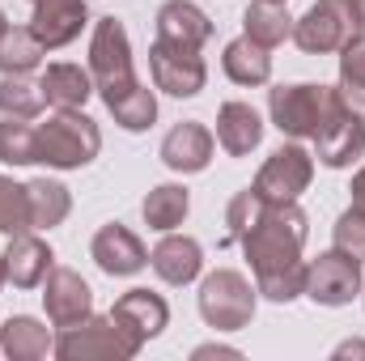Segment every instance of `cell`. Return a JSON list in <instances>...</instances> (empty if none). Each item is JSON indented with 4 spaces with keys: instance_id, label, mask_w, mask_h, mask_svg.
Returning a JSON list of instances; mask_svg holds the SVG:
<instances>
[{
    "instance_id": "6da1fadb",
    "label": "cell",
    "mask_w": 365,
    "mask_h": 361,
    "mask_svg": "<svg viewBox=\"0 0 365 361\" xmlns=\"http://www.w3.org/2000/svg\"><path fill=\"white\" fill-rule=\"evenodd\" d=\"M306 234H310V221L306 213L297 208V200H264L255 221L238 234V247L247 255V264L255 272V293H264L268 302H293L302 298V285H306Z\"/></svg>"
},
{
    "instance_id": "7a4b0ae2",
    "label": "cell",
    "mask_w": 365,
    "mask_h": 361,
    "mask_svg": "<svg viewBox=\"0 0 365 361\" xmlns=\"http://www.w3.org/2000/svg\"><path fill=\"white\" fill-rule=\"evenodd\" d=\"M34 132H38V162L51 171H81L102 149V132L86 111H56Z\"/></svg>"
},
{
    "instance_id": "3957f363",
    "label": "cell",
    "mask_w": 365,
    "mask_h": 361,
    "mask_svg": "<svg viewBox=\"0 0 365 361\" xmlns=\"http://www.w3.org/2000/svg\"><path fill=\"white\" fill-rule=\"evenodd\" d=\"M90 77H93V93H102L106 106L140 86L136 68H132V43H128V30H123L119 17H98L93 21Z\"/></svg>"
},
{
    "instance_id": "277c9868",
    "label": "cell",
    "mask_w": 365,
    "mask_h": 361,
    "mask_svg": "<svg viewBox=\"0 0 365 361\" xmlns=\"http://www.w3.org/2000/svg\"><path fill=\"white\" fill-rule=\"evenodd\" d=\"M340 106V90L297 81V86H276L268 93V115L272 128L289 141H314V132L327 123V115Z\"/></svg>"
},
{
    "instance_id": "5b68a950",
    "label": "cell",
    "mask_w": 365,
    "mask_h": 361,
    "mask_svg": "<svg viewBox=\"0 0 365 361\" xmlns=\"http://www.w3.org/2000/svg\"><path fill=\"white\" fill-rule=\"evenodd\" d=\"M200 319L217 332H242L255 319V285L234 268H217L200 280Z\"/></svg>"
},
{
    "instance_id": "8992f818",
    "label": "cell",
    "mask_w": 365,
    "mask_h": 361,
    "mask_svg": "<svg viewBox=\"0 0 365 361\" xmlns=\"http://www.w3.org/2000/svg\"><path fill=\"white\" fill-rule=\"evenodd\" d=\"M357 34V0H314L302 17H293V43L306 56H331Z\"/></svg>"
},
{
    "instance_id": "52a82bcc",
    "label": "cell",
    "mask_w": 365,
    "mask_h": 361,
    "mask_svg": "<svg viewBox=\"0 0 365 361\" xmlns=\"http://www.w3.org/2000/svg\"><path fill=\"white\" fill-rule=\"evenodd\" d=\"M145 345L132 340L110 315H90L77 327H64L56 340V357L60 361H128L136 357Z\"/></svg>"
},
{
    "instance_id": "ba28073f",
    "label": "cell",
    "mask_w": 365,
    "mask_h": 361,
    "mask_svg": "<svg viewBox=\"0 0 365 361\" xmlns=\"http://www.w3.org/2000/svg\"><path fill=\"white\" fill-rule=\"evenodd\" d=\"M149 77H153L158 90L170 93V98H195L208 86V64L200 60L195 47L153 39V47H149Z\"/></svg>"
},
{
    "instance_id": "9c48e42d",
    "label": "cell",
    "mask_w": 365,
    "mask_h": 361,
    "mask_svg": "<svg viewBox=\"0 0 365 361\" xmlns=\"http://www.w3.org/2000/svg\"><path fill=\"white\" fill-rule=\"evenodd\" d=\"M361 260L344 255V251H323L319 260L306 264V285L302 293L319 306H349L357 293H361Z\"/></svg>"
},
{
    "instance_id": "30bf717a",
    "label": "cell",
    "mask_w": 365,
    "mask_h": 361,
    "mask_svg": "<svg viewBox=\"0 0 365 361\" xmlns=\"http://www.w3.org/2000/svg\"><path fill=\"white\" fill-rule=\"evenodd\" d=\"M314 158L327 171H349V166H357L365 158V115L353 111L344 98L327 115V123L314 132Z\"/></svg>"
},
{
    "instance_id": "8fae6325",
    "label": "cell",
    "mask_w": 365,
    "mask_h": 361,
    "mask_svg": "<svg viewBox=\"0 0 365 361\" xmlns=\"http://www.w3.org/2000/svg\"><path fill=\"white\" fill-rule=\"evenodd\" d=\"M310 179H314V158L297 141H289V145H280L272 158L259 166V175H255L251 187L264 200L284 204V200H302V191H310Z\"/></svg>"
},
{
    "instance_id": "7c38bea8",
    "label": "cell",
    "mask_w": 365,
    "mask_h": 361,
    "mask_svg": "<svg viewBox=\"0 0 365 361\" xmlns=\"http://www.w3.org/2000/svg\"><path fill=\"white\" fill-rule=\"evenodd\" d=\"M43 306L51 327H77L93 315V289L86 285V276L73 268H51L43 280Z\"/></svg>"
},
{
    "instance_id": "4fadbf2b",
    "label": "cell",
    "mask_w": 365,
    "mask_h": 361,
    "mask_svg": "<svg viewBox=\"0 0 365 361\" xmlns=\"http://www.w3.org/2000/svg\"><path fill=\"white\" fill-rule=\"evenodd\" d=\"M110 319H115L132 340L149 345L153 336L166 332V323H170V306H166V298L153 293V289H128V293L110 306Z\"/></svg>"
},
{
    "instance_id": "5bb4252c",
    "label": "cell",
    "mask_w": 365,
    "mask_h": 361,
    "mask_svg": "<svg viewBox=\"0 0 365 361\" xmlns=\"http://www.w3.org/2000/svg\"><path fill=\"white\" fill-rule=\"evenodd\" d=\"M90 255L106 276H136V272L149 264L145 243H140L128 225H119V221H110V225H102V230L93 234Z\"/></svg>"
},
{
    "instance_id": "9a60e30c",
    "label": "cell",
    "mask_w": 365,
    "mask_h": 361,
    "mask_svg": "<svg viewBox=\"0 0 365 361\" xmlns=\"http://www.w3.org/2000/svg\"><path fill=\"white\" fill-rule=\"evenodd\" d=\"M86 21H90L86 0H38L34 17H30V30L47 51H56V47H68L86 30Z\"/></svg>"
},
{
    "instance_id": "2e32d148",
    "label": "cell",
    "mask_w": 365,
    "mask_h": 361,
    "mask_svg": "<svg viewBox=\"0 0 365 361\" xmlns=\"http://www.w3.org/2000/svg\"><path fill=\"white\" fill-rule=\"evenodd\" d=\"M212 149H217L212 132L204 123H195V119H182V123H175L166 132V141H162V162L175 175H200V171H208Z\"/></svg>"
},
{
    "instance_id": "e0dca14e",
    "label": "cell",
    "mask_w": 365,
    "mask_h": 361,
    "mask_svg": "<svg viewBox=\"0 0 365 361\" xmlns=\"http://www.w3.org/2000/svg\"><path fill=\"white\" fill-rule=\"evenodd\" d=\"M0 260H4V276H9L13 289H34V285L47 280V272L56 268L51 247H47L38 234H30V230H26V234H13Z\"/></svg>"
},
{
    "instance_id": "ac0fdd59",
    "label": "cell",
    "mask_w": 365,
    "mask_h": 361,
    "mask_svg": "<svg viewBox=\"0 0 365 361\" xmlns=\"http://www.w3.org/2000/svg\"><path fill=\"white\" fill-rule=\"evenodd\" d=\"M264 141V119L251 102H221L217 111V145L230 158H247Z\"/></svg>"
},
{
    "instance_id": "d6986e66",
    "label": "cell",
    "mask_w": 365,
    "mask_h": 361,
    "mask_svg": "<svg viewBox=\"0 0 365 361\" xmlns=\"http://www.w3.org/2000/svg\"><path fill=\"white\" fill-rule=\"evenodd\" d=\"M149 268L158 272L166 285H191L204 268V247L187 234H166L153 251H149Z\"/></svg>"
},
{
    "instance_id": "ffe728a7",
    "label": "cell",
    "mask_w": 365,
    "mask_h": 361,
    "mask_svg": "<svg viewBox=\"0 0 365 361\" xmlns=\"http://www.w3.org/2000/svg\"><path fill=\"white\" fill-rule=\"evenodd\" d=\"M0 353L9 361H38L56 353V336L34 315H9L0 323Z\"/></svg>"
},
{
    "instance_id": "44dd1931",
    "label": "cell",
    "mask_w": 365,
    "mask_h": 361,
    "mask_svg": "<svg viewBox=\"0 0 365 361\" xmlns=\"http://www.w3.org/2000/svg\"><path fill=\"white\" fill-rule=\"evenodd\" d=\"M158 39H166V43H182V47H204L208 39H212V21H208V13L200 9V4H191V0H166L162 9H158Z\"/></svg>"
},
{
    "instance_id": "7402d4cb",
    "label": "cell",
    "mask_w": 365,
    "mask_h": 361,
    "mask_svg": "<svg viewBox=\"0 0 365 361\" xmlns=\"http://www.w3.org/2000/svg\"><path fill=\"white\" fill-rule=\"evenodd\" d=\"M38 86L47 93V106H56V111H81L93 93V77H90V68H81V64H47V73L38 77Z\"/></svg>"
},
{
    "instance_id": "603a6c76",
    "label": "cell",
    "mask_w": 365,
    "mask_h": 361,
    "mask_svg": "<svg viewBox=\"0 0 365 361\" xmlns=\"http://www.w3.org/2000/svg\"><path fill=\"white\" fill-rule=\"evenodd\" d=\"M221 68H225V77L234 86H268L272 81V56H268V47H259L247 34L234 39V43H225Z\"/></svg>"
},
{
    "instance_id": "cb8c5ba5",
    "label": "cell",
    "mask_w": 365,
    "mask_h": 361,
    "mask_svg": "<svg viewBox=\"0 0 365 361\" xmlns=\"http://www.w3.org/2000/svg\"><path fill=\"white\" fill-rule=\"evenodd\" d=\"M26 200H30V230H56L64 225V217L73 213V195L60 179H30L26 183Z\"/></svg>"
},
{
    "instance_id": "d4e9b609",
    "label": "cell",
    "mask_w": 365,
    "mask_h": 361,
    "mask_svg": "<svg viewBox=\"0 0 365 361\" xmlns=\"http://www.w3.org/2000/svg\"><path fill=\"white\" fill-rule=\"evenodd\" d=\"M242 34L272 51L284 39H293V17H289V9L276 4V0H251L247 13H242Z\"/></svg>"
},
{
    "instance_id": "484cf974",
    "label": "cell",
    "mask_w": 365,
    "mask_h": 361,
    "mask_svg": "<svg viewBox=\"0 0 365 361\" xmlns=\"http://www.w3.org/2000/svg\"><path fill=\"white\" fill-rule=\"evenodd\" d=\"M47 47L34 39L30 26H9L0 34V77H30L43 64Z\"/></svg>"
},
{
    "instance_id": "4316f807",
    "label": "cell",
    "mask_w": 365,
    "mask_h": 361,
    "mask_svg": "<svg viewBox=\"0 0 365 361\" xmlns=\"http://www.w3.org/2000/svg\"><path fill=\"white\" fill-rule=\"evenodd\" d=\"M140 213H145V225H149V230L170 234L175 225L187 221V213H191V195H187L182 183H158V187L145 195Z\"/></svg>"
},
{
    "instance_id": "83f0119b",
    "label": "cell",
    "mask_w": 365,
    "mask_h": 361,
    "mask_svg": "<svg viewBox=\"0 0 365 361\" xmlns=\"http://www.w3.org/2000/svg\"><path fill=\"white\" fill-rule=\"evenodd\" d=\"M47 106V93L30 77H0V115L9 119H38Z\"/></svg>"
},
{
    "instance_id": "f1b7e54d",
    "label": "cell",
    "mask_w": 365,
    "mask_h": 361,
    "mask_svg": "<svg viewBox=\"0 0 365 361\" xmlns=\"http://www.w3.org/2000/svg\"><path fill=\"white\" fill-rule=\"evenodd\" d=\"M0 162L4 166H34L38 162V132L30 119H0Z\"/></svg>"
},
{
    "instance_id": "f546056e",
    "label": "cell",
    "mask_w": 365,
    "mask_h": 361,
    "mask_svg": "<svg viewBox=\"0 0 365 361\" xmlns=\"http://www.w3.org/2000/svg\"><path fill=\"white\" fill-rule=\"evenodd\" d=\"M106 111L115 115V123H119L123 132H149V128L158 123V98H153L149 86H136L132 93H123L119 102H110Z\"/></svg>"
},
{
    "instance_id": "4dcf8cb0",
    "label": "cell",
    "mask_w": 365,
    "mask_h": 361,
    "mask_svg": "<svg viewBox=\"0 0 365 361\" xmlns=\"http://www.w3.org/2000/svg\"><path fill=\"white\" fill-rule=\"evenodd\" d=\"M340 98L365 115V39L357 34L349 47H340Z\"/></svg>"
},
{
    "instance_id": "1f68e13d",
    "label": "cell",
    "mask_w": 365,
    "mask_h": 361,
    "mask_svg": "<svg viewBox=\"0 0 365 361\" xmlns=\"http://www.w3.org/2000/svg\"><path fill=\"white\" fill-rule=\"evenodd\" d=\"M30 230V200H26V183H13L0 175V234H26Z\"/></svg>"
},
{
    "instance_id": "d6a6232c",
    "label": "cell",
    "mask_w": 365,
    "mask_h": 361,
    "mask_svg": "<svg viewBox=\"0 0 365 361\" xmlns=\"http://www.w3.org/2000/svg\"><path fill=\"white\" fill-rule=\"evenodd\" d=\"M331 238H336V251H344V255H353V260L365 264V208L361 204H353V208L340 213Z\"/></svg>"
},
{
    "instance_id": "836d02e7",
    "label": "cell",
    "mask_w": 365,
    "mask_h": 361,
    "mask_svg": "<svg viewBox=\"0 0 365 361\" xmlns=\"http://www.w3.org/2000/svg\"><path fill=\"white\" fill-rule=\"evenodd\" d=\"M208 357H230V361H238L242 353H238V349H230V345H200V349H191V361H208Z\"/></svg>"
},
{
    "instance_id": "e575fe53",
    "label": "cell",
    "mask_w": 365,
    "mask_h": 361,
    "mask_svg": "<svg viewBox=\"0 0 365 361\" xmlns=\"http://www.w3.org/2000/svg\"><path fill=\"white\" fill-rule=\"evenodd\" d=\"M336 361H344V357H365V340H344L336 353H331Z\"/></svg>"
},
{
    "instance_id": "d590c367",
    "label": "cell",
    "mask_w": 365,
    "mask_h": 361,
    "mask_svg": "<svg viewBox=\"0 0 365 361\" xmlns=\"http://www.w3.org/2000/svg\"><path fill=\"white\" fill-rule=\"evenodd\" d=\"M349 191H353V204H361L365 208V166L353 175V187H349Z\"/></svg>"
},
{
    "instance_id": "8d00e7d4",
    "label": "cell",
    "mask_w": 365,
    "mask_h": 361,
    "mask_svg": "<svg viewBox=\"0 0 365 361\" xmlns=\"http://www.w3.org/2000/svg\"><path fill=\"white\" fill-rule=\"evenodd\" d=\"M357 26H361V39H365V0H357Z\"/></svg>"
},
{
    "instance_id": "74e56055",
    "label": "cell",
    "mask_w": 365,
    "mask_h": 361,
    "mask_svg": "<svg viewBox=\"0 0 365 361\" xmlns=\"http://www.w3.org/2000/svg\"><path fill=\"white\" fill-rule=\"evenodd\" d=\"M4 30H9V17H4V9H0V34H4Z\"/></svg>"
},
{
    "instance_id": "f35d334b",
    "label": "cell",
    "mask_w": 365,
    "mask_h": 361,
    "mask_svg": "<svg viewBox=\"0 0 365 361\" xmlns=\"http://www.w3.org/2000/svg\"><path fill=\"white\" fill-rule=\"evenodd\" d=\"M4 285H9V276H4V260H0V289H4Z\"/></svg>"
},
{
    "instance_id": "ab89813d",
    "label": "cell",
    "mask_w": 365,
    "mask_h": 361,
    "mask_svg": "<svg viewBox=\"0 0 365 361\" xmlns=\"http://www.w3.org/2000/svg\"><path fill=\"white\" fill-rule=\"evenodd\" d=\"M276 4H289V0H276Z\"/></svg>"
},
{
    "instance_id": "60d3db41",
    "label": "cell",
    "mask_w": 365,
    "mask_h": 361,
    "mask_svg": "<svg viewBox=\"0 0 365 361\" xmlns=\"http://www.w3.org/2000/svg\"><path fill=\"white\" fill-rule=\"evenodd\" d=\"M30 4H38V0H30Z\"/></svg>"
}]
</instances>
